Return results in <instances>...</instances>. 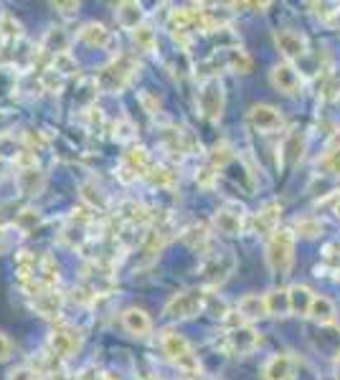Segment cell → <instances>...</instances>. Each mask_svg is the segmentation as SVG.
Instances as JSON below:
<instances>
[{
  "instance_id": "12",
  "label": "cell",
  "mask_w": 340,
  "mask_h": 380,
  "mask_svg": "<svg viewBox=\"0 0 340 380\" xmlns=\"http://www.w3.org/2000/svg\"><path fill=\"white\" fill-rule=\"evenodd\" d=\"M264 380H294V360L287 352L272 355L261 368Z\"/></svg>"
},
{
  "instance_id": "5",
  "label": "cell",
  "mask_w": 340,
  "mask_h": 380,
  "mask_svg": "<svg viewBox=\"0 0 340 380\" xmlns=\"http://www.w3.org/2000/svg\"><path fill=\"white\" fill-rule=\"evenodd\" d=\"M206 307V294L201 289H188L175 294L170 302L166 304V314L173 319H190L196 317L198 312Z\"/></svg>"
},
{
  "instance_id": "10",
  "label": "cell",
  "mask_w": 340,
  "mask_h": 380,
  "mask_svg": "<svg viewBox=\"0 0 340 380\" xmlns=\"http://www.w3.org/2000/svg\"><path fill=\"white\" fill-rule=\"evenodd\" d=\"M274 43H277V48L285 54L287 61L302 59V56L308 54V39L297 31H290V28H282V31L274 33Z\"/></svg>"
},
{
  "instance_id": "32",
  "label": "cell",
  "mask_w": 340,
  "mask_h": 380,
  "mask_svg": "<svg viewBox=\"0 0 340 380\" xmlns=\"http://www.w3.org/2000/svg\"><path fill=\"white\" fill-rule=\"evenodd\" d=\"M150 178H152V183H155V186L166 188V186H170V183H173V172L166 170V168H150Z\"/></svg>"
},
{
  "instance_id": "8",
  "label": "cell",
  "mask_w": 340,
  "mask_h": 380,
  "mask_svg": "<svg viewBox=\"0 0 340 380\" xmlns=\"http://www.w3.org/2000/svg\"><path fill=\"white\" fill-rule=\"evenodd\" d=\"M81 345V334L74 327H59L48 334V348L54 357H72Z\"/></svg>"
},
{
  "instance_id": "37",
  "label": "cell",
  "mask_w": 340,
  "mask_h": 380,
  "mask_svg": "<svg viewBox=\"0 0 340 380\" xmlns=\"http://www.w3.org/2000/svg\"><path fill=\"white\" fill-rule=\"evenodd\" d=\"M140 101H143L145 112H150V114H155V112L160 109V99H150V97H148V92L140 94Z\"/></svg>"
},
{
  "instance_id": "21",
  "label": "cell",
  "mask_w": 340,
  "mask_h": 380,
  "mask_svg": "<svg viewBox=\"0 0 340 380\" xmlns=\"http://www.w3.org/2000/svg\"><path fill=\"white\" fill-rule=\"evenodd\" d=\"M114 16H117V23L122 26V28H130V31H134L137 26H143L145 21V13L137 3H119Z\"/></svg>"
},
{
  "instance_id": "22",
  "label": "cell",
  "mask_w": 340,
  "mask_h": 380,
  "mask_svg": "<svg viewBox=\"0 0 340 380\" xmlns=\"http://www.w3.org/2000/svg\"><path fill=\"white\" fill-rule=\"evenodd\" d=\"M79 39L84 41L87 46H92V48H97V46L102 48V46H107V43H110V31H107L102 23L92 21V23H84V26H81Z\"/></svg>"
},
{
  "instance_id": "28",
  "label": "cell",
  "mask_w": 340,
  "mask_h": 380,
  "mask_svg": "<svg viewBox=\"0 0 340 380\" xmlns=\"http://www.w3.org/2000/svg\"><path fill=\"white\" fill-rule=\"evenodd\" d=\"M208 239H211V233H208V228H206L203 223L190 226V228H186V233H183V241H186V243H188L190 248L206 246Z\"/></svg>"
},
{
  "instance_id": "2",
  "label": "cell",
  "mask_w": 340,
  "mask_h": 380,
  "mask_svg": "<svg viewBox=\"0 0 340 380\" xmlns=\"http://www.w3.org/2000/svg\"><path fill=\"white\" fill-rule=\"evenodd\" d=\"M294 233L290 228H277L267 241V264L274 274H287L292 266Z\"/></svg>"
},
{
  "instance_id": "40",
  "label": "cell",
  "mask_w": 340,
  "mask_h": 380,
  "mask_svg": "<svg viewBox=\"0 0 340 380\" xmlns=\"http://www.w3.org/2000/svg\"><path fill=\"white\" fill-rule=\"evenodd\" d=\"M0 46H3V39H0Z\"/></svg>"
},
{
  "instance_id": "39",
  "label": "cell",
  "mask_w": 340,
  "mask_h": 380,
  "mask_svg": "<svg viewBox=\"0 0 340 380\" xmlns=\"http://www.w3.org/2000/svg\"><path fill=\"white\" fill-rule=\"evenodd\" d=\"M3 246H6V233L0 231V251H3Z\"/></svg>"
},
{
  "instance_id": "3",
  "label": "cell",
  "mask_w": 340,
  "mask_h": 380,
  "mask_svg": "<svg viewBox=\"0 0 340 380\" xmlns=\"http://www.w3.org/2000/svg\"><path fill=\"white\" fill-rule=\"evenodd\" d=\"M223 104H226V94H223V84L219 79H203V84L198 89V107L201 114L216 122L223 114Z\"/></svg>"
},
{
  "instance_id": "23",
  "label": "cell",
  "mask_w": 340,
  "mask_h": 380,
  "mask_svg": "<svg viewBox=\"0 0 340 380\" xmlns=\"http://www.w3.org/2000/svg\"><path fill=\"white\" fill-rule=\"evenodd\" d=\"M267 299V314H274V317H287L290 314V292L285 289H272L269 294H264Z\"/></svg>"
},
{
  "instance_id": "7",
  "label": "cell",
  "mask_w": 340,
  "mask_h": 380,
  "mask_svg": "<svg viewBox=\"0 0 340 380\" xmlns=\"http://www.w3.org/2000/svg\"><path fill=\"white\" fill-rule=\"evenodd\" d=\"M249 122L254 124V130H259L261 134H272V132H279L282 124H285V117L282 112L269 104H254L249 109Z\"/></svg>"
},
{
  "instance_id": "13",
  "label": "cell",
  "mask_w": 340,
  "mask_h": 380,
  "mask_svg": "<svg viewBox=\"0 0 340 380\" xmlns=\"http://www.w3.org/2000/svg\"><path fill=\"white\" fill-rule=\"evenodd\" d=\"M226 342H229V350L234 355H246V352H252V350L259 345V332L252 330L249 325L237 327V330H231V332L226 334Z\"/></svg>"
},
{
  "instance_id": "6",
  "label": "cell",
  "mask_w": 340,
  "mask_h": 380,
  "mask_svg": "<svg viewBox=\"0 0 340 380\" xmlns=\"http://www.w3.org/2000/svg\"><path fill=\"white\" fill-rule=\"evenodd\" d=\"M234 269H237V259H234V254H229V251H226V254H219V257H211L201 266V281H203L206 287H219V284H223V281L234 274Z\"/></svg>"
},
{
  "instance_id": "16",
  "label": "cell",
  "mask_w": 340,
  "mask_h": 380,
  "mask_svg": "<svg viewBox=\"0 0 340 380\" xmlns=\"http://www.w3.org/2000/svg\"><path fill=\"white\" fill-rule=\"evenodd\" d=\"M122 327H125L132 337H148V334L152 332V322L150 317H148V312L137 310V307H127V310L122 312Z\"/></svg>"
},
{
  "instance_id": "30",
  "label": "cell",
  "mask_w": 340,
  "mask_h": 380,
  "mask_svg": "<svg viewBox=\"0 0 340 380\" xmlns=\"http://www.w3.org/2000/svg\"><path fill=\"white\" fill-rule=\"evenodd\" d=\"M54 71L59 77H69V74H77V59H74L69 51L54 56Z\"/></svg>"
},
{
  "instance_id": "38",
  "label": "cell",
  "mask_w": 340,
  "mask_h": 380,
  "mask_svg": "<svg viewBox=\"0 0 340 380\" xmlns=\"http://www.w3.org/2000/svg\"><path fill=\"white\" fill-rule=\"evenodd\" d=\"M56 8H61V13H74V10H79V3H59Z\"/></svg>"
},
{
  "instance_id": "18",
  "label": "cell",
  "mask_w": 340,
  "mask_h": 380,
  "mask_svg": "<svg viewBox=\"0 0 340 380\" xmlns=\"http://www.w3.org/2000/svg\"><path fill=\"white\" fill-rule=\"evenodd\" d=\"M21 193L26 195H39L43 188H46V175L39 170V168H23L18 170V178H16Z\"/></svg>"
},
{
  "instance_id": "17",
  "label": "cell",
  "mask_w": 340,
  "mask_h": 380,
  "mask_svg": "<svg viewBox=\"0 0 340 380\" xmlns=\"http://www.w3.org/2000/svg\"><path fill=\"white\" fill-rule=\"evenodd\" d=\"M33 310L39 312L41 317H48L54 319L61 314V297L56 294L54 289H43V292H39V294L33 297Z\"/></svg>"
},
{
  "instance_id": "20",
  "label": "cell",
  "mask_w": 340,
  "mask_h": 380,
  "mask_svg": "<svg viewBox=\"0 0 340 380\" xmlns=\"http://www.w3.org/2000/svg\"><path fill=\"white\" fill-rule=\"evenodd\" d=\"M317 168L325 175H340V132L332 134V140L328 142V150L323 152V157L317 160Z\"/></svg>"
},
{
  "instance_id": "24",
  "label": "cell",
  "mask_w": 340,
  "mask_h": 380,
  "mask_svg": "<svg viewBox=\"0 0 340 380\" xmlns=\"http://www.w3.org/2000/svg\"><path fill=\"white\" fill-rule=\"evenodd\" d=\"M312 299L315 297L310 294L308 287H292L290 289V310L294 312V314H300V317H305V314H310V307H312Z\"/></svg>"
},
{
  "instance_id": "25",
  "label": "cell",
  "mask_w": 340,
  "mask_h": 380,
  "mask_svg": "<svg viewBox=\"0 0 340 380\" xmlns=\"http://www.w3.org/2000/svg\"><path fill=\"white\" fill-rule=\"evenodd\" d=\"M310 317L320 322V325H330L332 319H335V307L328 297H315L312 299V307H310Z\"/></svg>"
},
{
  "instance_id": "4",
  "label": "cell",
  "mask_w": 340,
  "mask_h": 380,
  "mask_svg": "<svg viewBox=\"0 0 340 380\" xmlns=\"http://www.w3.org/2000/svg\"><path fill=\"white\" fill-rule=\"evenodd\" d=\"M134 74V61L130 56H117L112 63H107L99 74V86L104 92H119L130 84V79Z\"/></svg>"
},
{
  "instance_id": "27",
  "label": "cell",
  "mask_w": 340,
  "mask_h": 380,
  "mask_svg": "<svg viewBox=\"0 0 340 380\" xmlns=\"http://www.w3.org/2000/svg\"><path fill=\"white\" fill-rule=\"evenodd\" d=\"M69 46V36L63 33V28H51L43 39V51H51V54H63Z\"/></svg>"
},
{
  "instance_id": "35",
  "label": "cell",
  "mask_w": 340,
  "mask_h": 380,
  "mask_svg": "<svg viewBox=\"0 0 340 380\" xmlns=\"http://www.w3.org/2000/svg\"><path fill=\"white\" fill-rule=\"evenodd\" d=\"M10 352H13V342L8 340L6 332H0V363H6L10 357Z\"/></svg>"
},
{
  "instance_id": "15",
  "label": "cell",
  "mask_w": 340,
  "mask_h": 380,
  "mask_svg": "<svg viewBox=\"0 0 340 380\" xmlns=\"http://www.w3.org/2000/svg\"><path fill=\"white\" fill-rule=\"evenodd\" d=\"M279 216H282V203L279 201H267L257 210V216H254V228L259 233H274L279 226Z\"/></svg>"
},
{
  "instance_id": "1",
  "label": "cell",
  "mask_w": 340,
  "mask_h": 380,
  "mask_svg": "<svg viewBox=\"0 0 340 380\" xmlns=\"http://www.w3.org/2000/svg\"><path fill=\"white\" fill-rule=\"evenodd\" d=\"M160 348H163V352L168 355V360H173L186 375H196V372L201 370V363H198V357L193 355L190 342L186 340L181 332L166 330V332L160 334Z\"/></svg>"
},
{
  "instance_id": "31",
  "label": "cell",
  "mask_w": 340,
  "mask_h": 380,
  "mask_svg": "<svg viewBox=\"0 0 340 380\" xmlns=\"http://www.w3.org/2000/svg\"><path fill=\"white\" fill-rule=\"evenodd\" d=\"M0 39H21V23H18L13 13H3L0 16Z\"/></svg>"
},
{
  "instance_id": "33",
  "label": "cell",
  "mask_w": 340,
  "mask_h": 380,
  "mask_svg": "<svg viewBox=\"0 0 340 380\" xmlns=\"http://www.w3.org/2000/svg\"><path fill=\"white\" fill-rule=\"evenodd\" d=\"M297 231H300L302 236H315V233H320V221H315V218H302V221H297Z\"/></svg>"
},
{
  "instance_id": "26",
  "label": "cell",
  "mask_w": 340,
  "mask_h": 380,
  "mask_svg": "<svg viewBox=\"0 0 340 380\" xmlns=\"http://www.w3.org/2000/svg\"><path fill=\"white\" fill-rule=\"evenodd\" d=\"M226 63H229V69L234 74H246V71H252V56L241 51V48H229L226 51Z\"/></svg>"
},
{
  "instance_id": "34",
  "label": "cell",
  "mask_w": 340,
  "mask_h": 380,
  "mask_svg": "<svg viewBox=\"0 0 340 380\" xmlns=\"http://www.w3.org/2000/svg\"><path fill=\"white\" fill-rule=\"evenodd\" d=\"M39 223V210H23V213H21V216H18V226H21V228H23V231H28V228H31V226H36Z\"/></svg>"
},
{
  "instance_id": "36",
  "label": "cell",
  "mask_w": 340,
  "mask_h": 380,
  "mask_svg": "<svg viewBox=\"0 0 340 380\" xmlns=\"http://www.w3.org/2000/svg\"><path fill=\"white\" fill-rule=\"evenodd\" d=\"M114 137H119V140H132V124L130 122H119L117 127H114Z\"/></svg>"
},
{
  "instance_id": "14",
  "label": "cell",
  "mask_w": 340,
  "mask_h": 380,
  "mask_svg": "<svg viewBox=\"0 0 340 380\" xmlns=\"http://www.w3.org/2000/svg\"><path fill=\"white\" fill-rule=\"evenodd\" d=\"M241 221H244V213H241V206H237V203H226L214 218L216 228L221 233H226V236H239Z\"/></svg>"
},
{
  "instance_id": "19",
  "label": "cell",
  "mask_w": 340,
  "mask_h": 380,
  "mask_svg": "<svg viewBox=\"0 0 340 380\" xmlns=\"http://www.w3.org/2000/svg\"><path fill=\"white\" fill-rule=\"evenodd\" d=\"M237 312L246 322H252V319H259V317H267V299L259 294H246L239 299L237 304Z\"/></svg>"
},
{
  "instance_id": "11",
  "label": "cell",
  "mask_w": 340,
  "mask_h": 380,
  "mask_svg": "<svg viewBox=\"0 0 340 380\" xmlns=\"http://www.w3.org/2000/svg\"><path fill=\"white\" fill-rule=\"evenodd\" d=\"M269 81L282 94H297V89L302 86V77L297 74V69H294L290 61L277 63V66L272 69V74H269Z\"/></svg>"
},
{
  "instance_id": "29",
  "label": "cell",
  "mask_w": 340,
  "mask_h": 380,
  "mask_svg": "<svg viewBox=\"0 0 340 380\" xmlns=\"http://www.w3.org/2000/svg\"><path fill=\"white\" fill-rule=\"evenodd\" d=\"M132 39L137 46L143 48V51H152V48H155V28L148 23L137 26V28L132 31Z\"/></svg>"
},
{
  "instance_id": "9",
  "label": "cell",
  "mask_w": 340,
  "mask_h": 380,
  "mask_svg": "<svg viewBox=\"0 0 340 380\" xmlns=\"http://www.w3.org/2000/svg\"><path fill=\"white\" fill-rule=\"evenodd\" d=\"M302 152H305V134L300 130H292L282 137L277 148V165H285V168H292V165L300 163Z\"/></svg>"
}]
</instances>
